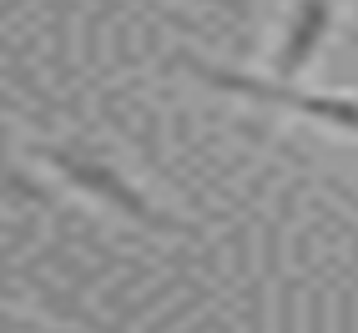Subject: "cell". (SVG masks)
I'll return each mask as SVG.
<instances>
[{"instance_id":"cell-1","label":"cell","mask_w":358,"mask_h":333,"mask_svg":"<svg viewBox=\"0 0 358 333\" xmlns=\"http://www.w3.org/2000/svg\"><path fill=\"white\" fill-rule=\"evenodd\" d=\"M51 157V166L66 177V182H76L81 192H91L96 202H106V207H116L122 218H131V222H141V227H152V232H192L187 222H177L172 212H162V207H152L147 197L136 192V187L127 182V177H116L106 162H96V157H86V152H71V147H51L45 152Z\"/></svg>"},{"instance_id":"cell-2","label":"cell","mask_w":358,"mask_h":333,"mask_svg":"<svg viewBox=\"0 0 358 333\" xmlns=\"http://www.w3.org/2000/svg\"><path fill=\"white\" fill-rule=\"evenodd\" d=\"M197 76L217 81L227 91H243V97H257V101H278V106H293L303 116H318L328 127H343V132H358V101L353 97H308V91H288V86H262L252 76H232V71H217V66H197Z\"/></svg>"},{"instance_id":"cell-3","label":"cell","mask_w":358,"mask_h":333,"mask_svg":"<svg viewBox=\"0 0 358 333\" xmlns=\"http://www.w3.org/2000/svg\"><path fill=\"white\" fill-rule=\"evenodd\" d=\"M323 31H328V0H303V10L293 20V31H288V45H282V61H278L282 76H298L308 66V56L318 51Z\"/></svg>"},{"instance_id":"cell-4","label":"cell","mask_w":358,"mask_h":333,"mask_svg":"<svg viewBox=\"0 0 358 333\" xmlns=\"http://www.w3.org/2000/svg\"><path fill=\"white\" fill-rule=\"evenodd\" d=\"M217 6H232V0H217Z\"/></svg>"}]
</instances>
